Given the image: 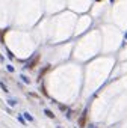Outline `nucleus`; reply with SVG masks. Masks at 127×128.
<instances>
[{"label":"nucleus","instance_id":"nucleus-3","mask_svg":"<svg viewBox=\"0 0 127 128\" xmlns=\"http://www.w3.org/2000/svg\"><path fill=\"white\" fill-rule=\"evenodd\" d=\"M44 113H45V116H47V118H50V119H54V113H53L51 110H48V108H45V110H44Z\"/></svg>","mask_w":127,"mask_h":128},{"label":"nucleus","instance_id":"nucleus-4","mask_svg":"<svg viewBox=\"0 0 127 128\" xmlns=\"http://www.w3.org/2000/svg\"><path fill=\"white\" fill-rule=\"evenodd\" d=\"M8 32V29H5V30H0V42H5V38H3V35Z\"/></svg>","mask_w":127,"mask_h":128},{"label":"nucleus","instance_id":"nucleus-12","mask_svg":"<svg viewBox=\"0 0 127 128\" xmlns=\"http://www.w3.org/2000/svg\"><path fill=\"white\" fill-rule=\"evenodd\" d=\"M8 71H9V72H14V68H12L11 65H8Z\"/></svg>","mask_w":127,"mask_h":128},{"label":"nucleus","instance_id":"nucleus-2","mask_svg":"<svg viewBox=\"0 0 127 128\" xmlns=\"http://www.w3.org/2000/svg\"><path fill=\"white\" fill-rule=\"evenodd\" d=\"M38 62H40V54H36V56H35L32 60H29V62H27L26 68H29V69H33L36 65H38Z\"/></svg>","mask_w":127,"mask_h":128},{"label":"nucleus","instance_id":"nucleus-10","mask_svg":"<svg viewBox=\"0 0 127 128\" xmlns=\"http://www.w3.org/2000/svg\"><path fill=\"white\" fill-rule=\"evenodd\" d=\"M59 108H61V110H64V112H67V110H68L67 105H62V104H59Z\"/></svg>","mask_w":127,"mask_h":128},{"label":"nucleus","instance_id":"nucleus-16","mask_svg":"<svg viewBox=\"0 0 127 128\" xmlns=\"http://www.w3.org/2000/svg\"><path fill=\"white\" fill-rule=\"evenodd\" d=\"M126 39H127V33H126Z\"/></svg>","mask_w":127,"mask_h":128},{"label":"nucleus","instance_id":"nucleus-9","mask_svg":"<svg viewBox=\"0 0 127 128\" xmlns=\"http://www.w3.org/2000/svg\"><path fill=\"white\" fill-rule=\"evenodd\" d=\"M41 94L47 97V90H45V87H44V86H41Z\"/></svg>","mask_w":127,"mask_h":128},{"label":"nucleus","instance_id":"nucleus-15","mask_svg":"<svg viewBox=\"0 0 127 128\" xmlns=\"http://www.w3.org/2000/svg\"><path fill=\"white\" fill-rule=\"evenodd\" d=\"M89 128H97V127H95V125H91V127H89Z\"/></svg>","mask_w":127,"mask_h":128},{"label":"nucleus","instance_id":"nucleus-7","mask_svg":"<svg viewBox=\"0 0 127 128\" xmlns=\"http://www.w3.org/2000/svg\"><path fill=\"white\" fill-rule=\"evenodd\" d=\"M8 104H9V105H12V107H14V105H15V104H17V101H15V100H9V101H8Z\"/></svg>","mask_w":127,"mask_h":128},{"label":"nucleus","instance_id":"nucleus-1","mask_svg":"<svg viewBox=\"0 0 127 128\" xmlns=\"http://www.w3.org/2000/svg\"><path fill=\"white\" fill-rule=\"evenodd\" d=\"M86 122H88V110H85L80 115V118H79V127L80 128H85L86 127Z\"/></svg>","mask_w":127,"mask_h":128},{"label":"nucleus","instance_id":"nucleus-17","mask_svg":"<svg viewBox=\"0 0 127 128\" xmlns=\"http://www.w3.org/2000/svg\"><path fill=\"white\" fill-rule=\"evenodd\" d=\"M111 2H115V0H111Z\"/></svg>","mask_w":127,"mask_h":128},{"label":"nucleus","instance_id":"nucleus-11","mask_svg":"<svg viewBox=\"0 0 127 128\" xmlns=\"http://www.w3.org/2000/svg\"><path fill=\"white\" fill-rule=\"evenodd\" d=\"M18 121H20V122H21V124H23V125H26V121H24V119H23V118H21V116H18Z\"/></svg>","mask_w":127,"mask_h":128},{"label":"nucleus","instance_id":"nucleus-13","mask_svg":"<svg viewBox=\"0 0 127 128\" xmlns=\"http://www.w3.org/2000/svg\"><path fill=\"white\" fill-rule=\"evenodd\" d=\"M8 56H9V59H14V54H12L11 51H8Z\"/></svg>","mask_w":127,"mask_h":128},{"label":"nucleus","instance_id":"nucleus-6","mask_svg":"<svg viewBox=\"0 0 127 128\" xmlns=\"http://www.w3.org/2000/svg\"><path fill=\"white\" fill-rule=\"evenodd\" d=\"M23 116H24V118H26L29 122H33V116H30L29 113H23Z\"/></svg>","mask_w":127,"mask_h":128},{"label":"nucleus","instance_id":"nucleus-19","mask_svg":"<svg viewBox=\"0 0 127 128\" xmlns=\"http://www.w3.org/2000/svg\"><path fill=\"white\" fill-rule=\"evenodd\" d=\"M58 128H61V127H58Z\"/></svg>","mask_w":127,"mask_h":128},{"label":"nucleus","instance_id":"nucleus-18","mask_svg":"<svg viewBox=\"0 0 127 128\" xmlns=\"http://www.w3.org/2000/svg\"><path fill=\"white\" fill-rule=\"evenodd\" d=\"M97 2H101V0H97Z\"/></svg>","mask_w":127,"mask_h":128},{"label":"nucleus","instance_id":"nucleus-8","mask_svg":"<svg viewBox=\"0 0 127 128\" xmlns=\"http://www.w3.org/2000/svg\"><path fill=\"white\" fill-rule=\"evenodd\" d=\"M0 87H2L5 92H8V87H6V84H5V83H0Z\"/></svg>","mask_w":127,"mask_h":128},{"label":"nucleus","instance_id":"nucleus-5","mask_svg":"<svg viewBox=\"0 0 127 128\" xmlns=\"http://www.w3.org/2000/svg\"><path fill=\"white\" fill-rule=\"evenodd\" d=\"M20 77H21V80H23V81H24V83H26V84H30V80H29V78H27V77H26V76H24V74H21V76H20Z\"/></svg>","mask_w":127,"mask_h":128},{"label":"nucleus","instance_id":"nucleus-14","mask_svg":"<svg viewBox=\"0 0 127 128\" xmlns=\"http://www.w3.org/2000/svg\"><path fill=\"white\" fill-rule=\"evenodd\" d=\"M0 62H3V56H2V54H0Z\"/></svg>","mask_w":127,"mask_h":128}]
</instances>
